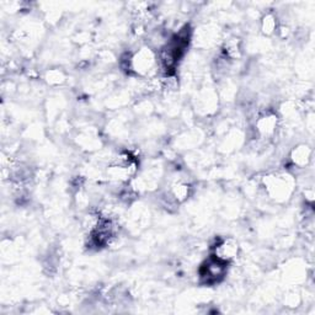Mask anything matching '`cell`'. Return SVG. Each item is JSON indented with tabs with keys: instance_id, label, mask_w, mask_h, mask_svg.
I'll use <instances>...</instances> for the list:
<instances>
[{
	"instance_id": "1",
	"label": "cell",
	"mask_w": 315,
	"mask_h": 315,
	"mask_svg": "<svg viewBox=\"0 0 315 315\" xmlns=\"http://www.w3.org/2000/svg\"><path fill=\"white\" fill-rule=\"evenodd\" d=\"M227 264L228 262L217 259L216 256H212L199 269V276H201L202 281L206 284L218 283L226 276Z\"/></svg>"
},
{
	"instance_id": "2",
	"label": "cell",
	"mask_w": 315,
	"mask_h": 315,
	"mask_svg": "<svg viewBox=\"0 0 315 315\" xmlns=\"http://www.w3.org/2000/svg\"><path fill=\"white\" fill-rule=\"evenodd\" d=\"M237 254V244L234 240L227 239L223 241L219 242L216 246V252H214L213 256H216L217 259L223 260V261L229 262L231 260H233Z\"/></svg>"
},
{
	"instance_id": "3",
	"label": "cell",
	"mask_w": 315,
	"mask_h": 315,
	"mask_svg": "<svg viewBox=\"0 0 315 315\" xmlns=\"http://www.w3.org/2000/svg\"><path fill=\"white\" fill-rule=\"evenodd\" d=\"M189 185L186 184H177L175 185L174 190H172V194H174V197L176 199H185L187 196H189Z\"/></svg>"
},
{
	"instance_id": "4",
	"label": "cell",
	"mask_w": 315,
	"mask_h": 315,
	"mask_svg": "<svg viewBox=\"0 0 315 315\" xmlns=\"http://www.w3.org/2000/svg\"><path fill=\"white\" fill-rule=\"evenodd\" d=\"M275 27H276V22H275L274 17L267 16L266 19H265V21H264V30H265V31H267V34H270V32L274 31Z\"/></svg>"
}]
</instances>
